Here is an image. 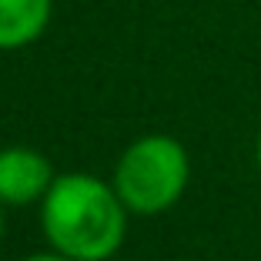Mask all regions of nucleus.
<instances>
[{
    "label": "nucleus",
    "instance_id": "f257e3e1",
    "mask_svg": "<svg viewBox=\"0 0 261 261\" xmlns=\"http://www.w3.org/2000/svg\"><path fill=\"white\" fill-rule=\"evenodd\" d=\"M40 228L50 248L74 261H108L127 234V207L114 185L84 171L57 174L40 201Z\"/></svg>",
    "mask_w": 261,
    "mask_h": 261
},
{
    "label": "nucleus",
    "instance_id": "f03ea898",
    "mask_svg": "<svg viewBox=\"0 0 261 261\" xmlns=\"http://www.w3.org/2000/svg\"><path fill=\"white\" fill-rule=\"evenodd\" d=\"M191 181V158L171 134H147L124 147L114 168V191L130 215H164Z\"/></svg>",
    "mask_w": 261,
    "mask_h": 261
},
{
    "label": "nucleus",
    "instance_id": "7ed1b4c3",
    "mask_svg": "<svg viewBox=\"0 0 261 261\" xmlns=\"http://www.w3.org/2000/svg\"><path fill=\"white\" fill-rule=\"evenodd\" d=\"M54 168L34 147H4L0 151V204L4 207H27L44 201L47 188L54 185Z\"/></svg>",
    "mask_w": 261,
    "mask_h": 261
},
{
    "label": "nucleus",
    "instance_id": "20e7f679",
    "mask_svg": "<svg viewBox=\"0 0 261 261\" xmlns=\"http://www.w3.org/2000/svg\"><path fill=\"white\" fill-rule=\"evenodd\" d=\"M54 0H0V50L34 44L50 23Z\"/></svg>",
    "mask_w": 261,
    "mask_h": 261
},
{
    "label": "nucleus",
    "instance_id": "39448f33",
    "mask_svg": "<svg viewBox=\"0 0 261 261\" xmlns=\"http://www.w3.org/2000/svg\"><path fill=\"white\" fill-rule=\"evenodd\" d=\"M23 261H74V258H67L61 251H44V254H31V258H23Z\"/></svg>",
    "mask_w": 261,
    "mask_h": 261
},
{
    "label": "nucleus",
    "instance_id": "423d86ee",
    "mask_svg": "<svg viewBox=\"0 0 261 261\" xmlns=\"http://www.w3.org/2000/svg\"><path fill=\"white\" fill-rule=\"evenodd\" d=\"M4 231L7 228H4V204H0V241H4Z\"/></svg>",
    "mask_w": 261,
    "mask_h": 261
},
{
    "label": "nucleus",
    "instance_id": "0eeeda50",
    "mask_svg": "<svg viewBox=\"0 0 261 261\" xmlns=\"http://www.w3.org/2000/svg\"><path fill=\"white\" fill-rule=\"evenodd\" d=\"M254 161H258V168H261V138H258V147H254Z\"/></svg>",
    "mask_w": 261,
    "mask_h": 261
}]
</instances>
